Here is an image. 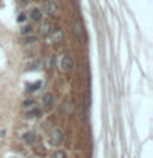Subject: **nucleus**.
Instances as JSON below:
<instances>
[{
	"mask_svg": "<svg viewBox=\"0 0 153 158\" xmlns=\"http://www.w3.org/2000/svg\"><path fill=\"white\" fill-rule=\"evenodd\" d=\"M58 68L61 73H71L72 68H74V61L68 56V54H63V56L58 59Z\"/></svg>",
	"mask_w": 153,
	"mask_h": 158,
	"instance_id": "nucleus-1",
	"label": "nucleus"
},
{
	"mask_svg": "<svg viewBox=\"0 0 153 158\" xmlns=\"http://www.w3.org/2000/svg\"><path fill=\"white\" fill-rule=\"evenodd\" d=\"M43 12L46 15H51V17H58L59 15V5L54 2V0H46V2L43 3Z\"/></svg>",
	"mask_w": 153,
	"mask_h": 158,
	"instance_id": "nucleus-2",
	"label": "nucleus"
},
{
	"mask_svg": "<svg viewBox=\"0 0 153 158\" xmlns=\"http://www.w3.org/2000/svg\"><path fill=\"white\" fill-rule=\"evenodd\" d=\"M64 140V135H63V132L59 130V128H53L51 132H49V137H48V142L51 143V145L54 147H58V145H61Z\"/></svg>",
	"mask_w": 153,
	"mask_h": 158,
	"instance_id": "nucleus-3",
	"label": "nucleus"
},
{
	"mask_svg": "<svg viewBox=\"0 0 153 158\" xmlns=\"http://www.w3.org/2000/svg\"><path fill=\"white\" fill-rule=\"evenodd\" d=\"M46 38H48L46 41H48L49 44H58V43H61V41H63L64 31H63V30H53V31L49 33Z\"/></svg>",
	"mask_w": 153,
	"mask_h": 158,
	"instance_id": "nucleus-4",
	"label": "nucleus"
},
{
	"mask_svg": "<svg viewBox=\"0 0 153 158\" xmlns=\"http://www.w3.org/2000/svg\"><path fill=\"white\" fill-rule=\"evenodd\" d=\"M22 140L27 143V145H35V142L38 140V135H36V132H27L22 135Z\"/></svg>",
	"mask_w": 153,
	"mask_h": 158,
	"instance_id": "nucleus-5",
	"label": "nucleus"
},
{
	"mask_svg": "<svg viewBox=\"0 0 153 158\" xmlns=\"http://www.w3.org/2000/svg\"><path fill=\"white\" fill-rule=\"evenodd\" d=\"M41 114H43L41 109L36 107V106H33V107H30V110L25 112V117H27V118H38Z\"/></svg>",
	"mask_w": 153,
	"mask_h": 158,
	"instance_id": "nucleus-6",
	"label": "nucleus"
},
{
	"mask_svg": "<svg viewBox=\"0 0 153 158\" xmlns=\"http://www.w3.org/2000/svg\"><path fill=\"white\" fill-rule=\"evenodd\" d=\"M41 102H43V106L46 107V109H51V107L54 106V97H53V94H51V92H46V94L43 96Z\"/></svg>",
	"mask_w": 153,
	"mask_h": 158,
	"instance_id": "nucleus-7",
	"label": "nucleus"
},
{
	"mask_svg": "<svg viewBox=\"0 0 153 158\" xmlns=\"http://www.w3.org/2000/svg\"><path fill=\"white\" fill-rule=\"evenodd\" d=\"M41 15H43V12L36 7L28 12V17H30V20H33V22H39V20H41Z\"/></svg>",
	"mask_w": 153,
	"mask_h": 158,
	"instance_id": "nucleus-8",
	"label": "nucleus"
},
{
	"mask_svg": "<svg viewBox=\"0 0 153 158\" xmlns=\"http://www.w3.org/2000/svg\"><path fill=\"white\" fill-rule=\"evenodd\" d=\"M53 30H54V28H53V23H51V22H43V23H41V28H39V31H41L43 36H48V35L53 31Z\"/></svg>",
	"mask_w": 153,
	"mask_h": 158,
	"instance_id": "nucleus-9",
	"label": "nucleus"
},
{
	"mask_svg": "<svg viewBox=\"0 0 153 158\" xmlns=\"http://www.w3.org/2000/svg\"><path fill=\"white\" fill-rule=\"evenodd\" d=\"M33 31H35V27H33V25H30V23L23 25V27L20 28V33H22L23 36H28V35H31Z\"/></svg>",
	"mask_w": 153,
	"mask_h": 158,
	"instance_id": "nucleus-10",
	"label": "nucleus"
},
{
	"mask_svg": "<svg viewBox=\"0 0 153 158\" xmlns=\"http://www.w3.org/2000/svg\"><path fill=\"white\" fill-rule=\"evenodd\" d=\"M74 30H76L77 36L82 40V38H84V28H82V23H81V22H77L76 25H74ZM82 41H84V40H82Z\"/></svg>",
	"mask_w": 153,
	"mask_h": 158,
	"instance_id": "nucleus-11",
	"label": "nucleus"
},
{
	"mask_svg": "<svg viewBox=\"0 0 153 158\" xmlns=\"http://www.w3.org/2000/svg\"><path fill=\"white\" fill-rule=\"evenodd\" d=\"M51 158H66V152L56 150V152H53V153H51Z\"/></svg>",
	"mask_w": 153,
	"mask_h": 158,
	"instance_id": "nucleus-12",
	"label": "nucleus"
},
{
	"mask_svg": "<svg viewBox=\"0 0 153 158\" xmlns=\"http://www.w3.org/2000/svg\"><path fill=\"white\" fill-rule=\"evenodd\" d=\"M39 87H41V82H36V84H30V86H27V92H33V91H38Z\"/></svg>",
	"mask_w": 153,
	"mask_h": 158,
	"instance_id": "nucleus-13",
	"label": "nucleus"
},
{
	"mask_svg": "<svg viewBox=\"0 0 153 158\" xmlns=\"http://www.w3.org/2000/svg\"><path fill=\"white\" fill-rule=\"evenodd\" d=\"M39 64H41V61H39V59H35V61L30 63L28 69H38V68H39Z\"/></svg>",
	"mask_w": 153,
	"mask_h": 158,
	"instance_id": "nucleus-14",
	"label": "nucleus"
},
{
	"mask_svg": "<svg viewBox=\"0 0 153 158\" xmlns=\"http://www.w3.org/2000/svg\"><path fill=\"white\" fill-rule=\"evenodd\" d=\"M33 106H35V101H31V99L23 102V107H25V109H30V107H33Z\"/></svg>",
	"mask_w": 153,
	"mask_h": 158,
	"instance_id": "nucleus-15",
	"label": "nucleus"
},
{
	"mask_svg": "<svg viewBox=\"0 0 153 158\" xmlns=\"http://www.w3.org/2000/svg\"><path fill=\"white\" fill-rule=\"evenodd\" d=\"M46 64H48L46 68H48V69H51V68H53V58H49L48 61H46Z\"/></svg>",
	"mask_w": 153,
	"mask_h": 158,
	"instance_id": "nucleus-16",
	"label": "nucleus"
},
{
	"mask_svg": "<svg viewBox=\"0 0 153 158\" xmlns=\"http://www.w3.org/2000/svg\"><path fill=\"white\" fill-rule=\"evenodd\" d=\"M25 18H27V15H25V13H20V15H18V22H20V23H22Z\"/></svg>",
	"mask_w": 153,
	"mask_h": 158,
	"instance_id": "nucleus-17",
	"label": "nucleus"
},
{
	"mask_svg": "<svg viewBox=\"0 0 153 158\" xmlns=\"http://www.w3.org/2000/svg\"><path fill=\"white\" fill-rule=\"evenodd\" d=\"M18 2L22 3V5H28L30 2H31V0H18Z\"/></svg>",
	"mask_w": 153,
	"mask_h": 158,
	"instance_id": "nucleus-18",
	"label": "nucleus"
}]
</instances>
